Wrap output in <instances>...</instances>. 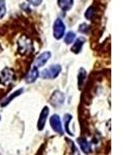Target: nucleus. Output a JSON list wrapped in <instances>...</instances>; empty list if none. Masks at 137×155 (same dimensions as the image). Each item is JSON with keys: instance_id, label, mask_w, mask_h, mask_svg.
Segmentation results:
<instances>
[{"instance_id": "f257e3e1", "label": "nucleus", "mask_w": 137, "mask_h": 155, "mask_svg": "<svg viewBox=\"0 0 137 155\" xmlns=\"http://www.w3.org/2000/svg\"><path fill=\"white\" fill-rule=\"evenodd\" d=\"M61 71H62L61 65H59V64H54V65H51L49 67H48V68L42 71L41 78L44 80H54L59 76Z\"/></svg>"}, {"instance_id": "f03ea898", "label": "nucleus", "mask_w": 137, "mask_h": 155, "mask_svg": "<svg viewBox=\"0 0 137 155\" xmlns=\"http://www.w3.org/2000/svg\"><path fill=\"white\" fill-rule=\"evenodd\" d=\"M65 30H66V27H65V24L63 23L61 19L58 18L55 21L54 23V26H53V34H54V37L59 41V39L63 38V36L65 35Z\"/></svg>"}, {"instance_id": "7ed1b4c3", "label": "nucleus", "mask_w": 137, "mask_h": 155, "mask_svg": "<svg viewBox=\"0 0 137 155\" xmlns=\"http://www.w3.org/2000/svg\"><path fill=\"white\" fill-rule=\"evenodd\" d=\"M19 53L22 55L30 54L33 51V47H32V41L28 39L27 37H21L19 41Z\"/></svg>"}, {"instance_id": "20e7f679", "label": "nucleus", "mask_w": 137, "mask_h": 155, "mask_svg": "<svg viewBox=\"0 0 137 155\" xmlns=\"http://www.w3.org/2000/svg\"><path fill=\"white\" fill-rule=\"evenodd\" d=\"M14 72L11 68H4L2 69V71L0 72V85L2 86H7L14 81Z\"/></svg>"}, {"instance_id": "39448f33", "label": "nucleus", "mask_w": 137, "mask_h": 155, "mask_svg": "<svg viewBox=\"0 0 137 155\" xmlns=\"http://www.w3.org/2000/svg\"><path fill=\"white\" fill-rule=\"evenodd\" d=\"M65 101V95L62 93L61 91H54L53 94L49 97V104H52L53 107H60L64 104Z\"/></svg>"}, {"instance_id": "423d86ee", "label": "nucleus", "mask_w": 137, "mask_h": 155, "mask_svg": "<svg viewBox=\"0 0 137 155\" xmlns=\"http://www.w3.org/2000/svg\"><path fill=\"white\" fill-rule=\"evenodd\" d=\"M49 124L52 126V129L59 134H63V127H62L61 119L58 115H53L49 118Z\"/></svg>"}, {"instance_id": "0eeeda50", "label": "nucleus", "mask_w": 137, "mask_h": 155, "mask_svg": "<svg viewBox=\"0 0 137 155\" xmlns=\"http://www.w3.org/2000/svg\"><path fill=\"white\" fill-rule=\"evenodd\" d=\"M49 114V110L48 107H44L42 109V111L40 112V115H39V118H38V121H37V129L39 131L43 130L44 126H46V119H48V116Z\"/></svg>"}, {"instance_id": "6e6552de", "label": "nucleus", "mask_w": 137, "mask_h": 155, "mask_svg": "<svg viewBox=\"0 0 137 155\" xmlns=\"http://www.w3.org/2000/svg\"><path fill=\"white\" fill-rule=\"evenodd\" d=\"M51 57H52L51 52H49V51L48 52H43V53L39 55V56L36 58L35 61H34V66H36V67L43 66L44 64H46V62L49 61Z\"/></svg>"}, {"instance_id": "1a4fd4ad", "label": "nucleus", "mask_w": 137, "mask_h": 155, "mask_svg": "<svg viewBox=\"0 0 137 155\" xmlns=\"http://www.w3.org/2000/svg\"><path fill=\"white\" fill-rule=\"evenodd\" d=\"M38 76H39L38 68H37L36 66H33L31 69H30V71L28 72V74H26V77H25V81H26V83H28V84L34 83V82L37 80Z\"/></svg>"}, {"instance_id": "9d476101", "label": "nucleus", "mask_w": 137, "mask_h": 155, "mask_svg": "<svg viewBox=\"0 0 137 155\" xmlns=\"http://www.w3.org/2000/svg\"><path fill=\"white\" fill-rule=\"evenodd\" d=\"M78 144L79 145L81 150L84 152V153H86V154L91 153V151H92L91 144H90L89 142L84 139V137H78Z\"/></svg>"}, {"instance_id": "9b49d317", "label": "nucleus", "mask_w": 137, "mask_h": 155, "mask_svg": "<svg viewBox=\"0 0 137 155\" xmlns=\"http://www.w3.org/2000/svg\"><path fill=\"white\" fill-rule=\"evenodd\" d=\"M84 39L83 37H79V38L75 39L74 44L72 45V47H71V52L74 54L81 53V49H83V47H84Z\"/></svg>"}, {"instance_id": "f8f14e48", "label": "nucleus", "mask_w": 137, "mask_h": 155, "mask_svg": "<svg viewBox=\"0 0 137 155\" xmlns=\"http://www.w3.org/2000/svg\"><path fill=\"white\" fill-rule=\"evenodd\" d=\"M74 0H58V5L63 12H69L73 6Z\"/></svg>"}, {"instance_id": "ddd939ff", "label": "nucleus", "mask_w": 137, "mask_h": 155, "mask_svg": "<svg viewBox=\"0 0 137 155\" xmlns=\"http://www.w3.org/2000/svg\"><path fill=\"white\" fill-rule=\"evenodd\" d=\"M86 80H87V71L84 67H81V68H79V71H78V85L79 90L83 89Z\"/></svg>"}, {"instance_id": "4468645a", "label": "nucleus", "mask_w": 137, "mask_h": 155, "mask_svg": "<svg viewBox=\"0 0 137 155\" xmlns=\"http://www.w3.org/2000/svg\"><path fill=\"white\" fill-rule=\"evenodd\" d=\"M23 92H24V89L23 88H21V89L17 90V91H14V93L11 94V95H9L8 97H6V98L1 102V107H6L8 104H11V101H12V99H14L16 97L20 96L22 93H23Z\"/></svg>"}, {"instance_id": "2eb2a0df", "label": "nucleus", "mask_w": 137, "mask_h": 155, "mask_svg": "<svg viewBox=\"0 0 137 155\" xmlns=\"http://www.w3.org/2000/svg\"><path fill=\"white\" fill-rule=\"evenodd\" d=\"M71 119H72V116L70 114H65L64 115V126H65V129H66V131H67V134H69V136H74L73 134V132H72L70 129H69V123H70V121H71Z\"/></svg>"}, {"instance_id": "dca6fc26", "label": "nucleus", "mask_w": 137, "mask_h": 155, "mask_svg": "<svg viewBox=\"0 0 137 155\" xmlns=\"http://www.w3.org/2000/svg\"><path fill=\"white\" fill-rule=\"evenodd\" d=\"M75 33L74 32H68L66 35H64V42L66 45H71L73 44V41H75Z\"/></svg>"}, {"instance_id": "f3484780", "label": "nucleus", "mask_w": 137, "mask_h": 155, "mask_svg": "<svg viewBox=\"0 0 137 155\" xmlns=\"http://www.w3.org/2000/svg\"><path fill=\"white\" fill-rule=\"evenodd\" d=\"M5 14H6L5 0H0V20L5 16Z\"/></svg>"}, {"instance_id": "a211bd4d", "label": "nucleus", "mask_w": 137, "mask_h": 155, "mask_svg": "<svg viewBox=\"0 0 137 155\" xmlns=\"http://www.w3.org/2000/svg\"><path fill=\"white\" fill-rule=\"evenodd\" d=\"M94 16V11H93V6H90L88 9H87L86 14H84V17H86L88 20H92Z\"/></svg>"}, {"instance_id": "6ab92c4d", "label": "nucleus", "mask_w": 137, "mask_h": 155, "mask_svg": "<svg viewBox=\"0 0 137 155\" xmlns=\"http://www.w3.org/2000/svg\"><path fill=\"white\" fill-rule=\"evenodd\" d=\"M90 29V26L88 24H81L78 28V31L81 32V33H88Z\"/></svg>"}, {"instance_id": "aec40b11", "label": "nucleus", "mask_w": 137, "mask_h": 155, "mask_svg": "<svg viewBox=\"0 0 137 155\" xmlns=\"http://www.w3.org/2000/svg\"><path fill=\"white\" fill-rule=\"evenodd\" d=\"M27 1H28V3H30L31 5L38 6V5H40V4H41L42 0H27Z\"/></svg>"}, {"instance_id": "412c9836", "label": "nucleus", "mask_w": 137, "mask_h": 155, "mask_svg": "<svg viewBox=\"0 0 137 155\" xmlns=\"http://www.w3.org/2000/svg\"><path fill=\"white\" fill-rule=\"evenodd\" d=\"M0 120H1V116H0Z\"/></svg>"}]
</instances>
